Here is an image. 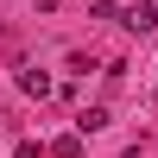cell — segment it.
Masks as SVG:
<instances>
[{
	"label": "cell",
	"instance_id": "7a4b0ae2",
	"mask_svg": "<svg viewBox=\"0 0 158 158\" xmlns=\"http://www.w3.org/2000/svg\"><path fill=\"white\" fill-rule=\"evenodd\" d=\"M19 95H38V101H44V95H51V76L32 70V63H19Z\"/></svg>",
	"mask_w": 158,
	"mask_h": 158
},
{
	"label": "cell",
	"instance_id": "6da1fadb",
	"mask_svg": "<svg viewBox=\"0 0 158 158\" xmlns=\"http://www.w3.org/2000/svg\"><path fill=\"white\" fill-rule=\"evenodd\" d=\"M120 25H127V32H152V25H158V0H133V6L120 13Z\"/></svg>",
	"mask_w": 158,
	"mask_h": 158
},
{
	"label": "cell",
	"instance_id": "277c9868",
	"mask_svg": "<svg viewBox=\"0 0 158 158\" xmlns=\"http://www.w3.org/2000/svg\"><path fill=\"white\" fill-rule=\"evenodd\" d=\"M51 158H82V133H63V139H51Z\"/></svg>",
	"mask_w": 158,
	"mask_h": 158
},
{
	"label": "cell",
	"instance_id": "3957f363",
	"mask_svg": "<svg viewBox=\"0 0 158 158\" xmlns=\"http://www.w3.org/2000/svg\"><path fill=\"white\" fill-rule=\"evenodd\" d=\"M101 127H108V108H82L76 114V133H101Z\"/></svg>",
	"mask_w": 158,
	"mask_h": 158
},
{
	"label": "cell",
	"instance_id": "5b68a950",
	"mask_svg": "<svg viewBox=\"0 0 158 158\" xmlns=\"http://www.w3.org/2000/svg\"><path fill=\"white\" fill-rule=\"evenodd\" d=\"M13 158H44V146H32V139H25V146H13Z\"/></svg>",
	"mask_w": 158,
	"mask_h": 158
}]
</instances>
